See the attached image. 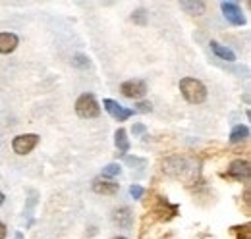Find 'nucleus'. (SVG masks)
I'll use <instances>...</instances> for the list:
<instances>
[{"label": "nucleus", "instance_id": "obj_14", "mask_svg": "<svg viewBox=\"0 0 251 239\" xmlns=\"http://www.w3.org/2000/svg\"><path fill=\"white\" fill-rule=\"evenodd\" d=\"M114 137H116L114 141H116L118 150H120V152H127V150H129V141H127V137H126V129H118Z\"/></svg>", "mask_w": 251, "mask_h": 239}, {"label": "nucleus", "instance_id": "obj_4", "mask_svg": "<svg viewBox=\"0 0 251 239\" xmlns=\"http://www.w3.org/2000/svg\"><path fill=\"white\" fill-rule=\"evenodd\" d=\"M220 8H222L224 18H226L232 25H244V24H246L244 12L240 10V6H238L236 2H222V4H220Z\"/></svg>", "mask_w": 251, "mask_h": 239}, {"label": "nucleus", "instance_id": "obj_22", "mask_svg": "<svg viewBox=\"0 0 251 239\" xmlns=\"http://www.w3.org/2000/svg\"><path fill=\"white\" fill-rule=\"evenodd\" d=\"M131 131H133V135H141V133H145V131H147V127H145L143 123H135V125L131 127Z\"/></svg>", "mask_w": 251, "mask_h": 239}, {"label": "nucleus", "instance_id": "obj_2", "mask_svg": "<svg viewBox=\"0 0 251 239\" xmlns=\"http://www.w3.org/2000/svg\"><path fill=\"white\" fill-rule=\"evenodd\" d=\"M75 112H77L79 118L91 120V118H97L100 114V106H99L97 98H95L91 93H85V95H81L75 100Z\"/></svg>", "mask_w": 251, "mask_h": 239}, {"label": "nucleus", "instance_id": "obj_23", "mask_svg": "<svg viewBox=\"0 0 251 239\" xmlns=\"http://www.w3.org/2000/svg\"><path fill=\"white\" fill-rule=\"evenodd\" d=\"M6 238V226L0 222V239H4Z\"/></svg>", "mask_w": 251, "mask_h": 239}, {"label": "nucleus", "instance_id": "obj_19", "mask_svg": "<svg viewBox=\"0 0 251 239\" xmlns=\"http://www.w3.org/2000/svg\"><path fill=\"white\" fill-rule=\"evenodd\" d=\"M124 160L129 166H145L147 164L145 158H137V156H124Z\"/></svg>", "mask_w": 251, "mask_h": 239}, {"label": "nucleus", "instance_id": "obj_3", "mask_svg": "<svg viewBox=\"0 0 251 239\" xmlns=\"http://www.w3.org/2000/svg\"><path fill=\"white\" fill-rule=\"evenodd\" d=\"M39 143V135L35 133H25V135H18L14 141H12V149L16 154L24 156V154H29Z\"/></svg>", "mask_w": 251, "mask_h": 239}, {"label": "nucleus", "instance_id": "obj_26", "mask_svg": "<svg viewBox=\"0 0 251 239\" xmlns=\"http://www.w3.org/2000/svg\"><path fill=\"white\" fill-rule=\"evenodd\" d=\"M114 239H126V238H114Z\"/></svg>", "mask_w": 251, "mask_h": 239}, {"label": "nucleus", "instance_id": "obj_20", "mask_svg": "<svg viewBox=\"0 0 251 239\" xmlns=\"http://www.w3.org/2000/svg\"><path fill=\"white\" fill-rule=\"evenodd\" d=\"M234 232L238 234V239H250V226L248 224L242 226V228H236Z\"/></svg>", "mask_w": 251, "mask_h": 239}, {"label": "nucleus", "instance_id": "obj_5", "mask_svg": "<svg viewBox=\"0 0 251 239\" xmlns=\"http://www.w3.org/2000/svg\"><path fill=\"white\" fill-rule=\"evenodd\" d=\"M120 91L127 98H141L147 93V85L141 79H129V81H126V83L120 85Z\"/></svg>", "mask_w": 251, "mask_h": 239}, {"label": "nucleus", "instance_id": "obj_6", "mask_svg": "<svg viewBox=\"0 0 251 239\" xmlns=\"http://www.w3.org/2000/svg\"><path fill=\"white\" fill-rule=\"evenodd\" d=\"M102 104H104L106 112H108L114 120H118V121H126L129 116H133V110H131V108H124L122 104H118V102L112 100V98H106Z\"/></svg>", "mask_w": 251, "mask_h": 239}, {"label": "nucleus", "instance_id": "obj_7", "mask_svg": "<svg viewBox=\"0 0 251 239\" xmlns=\"http://www.w3.org/2000/svg\"><path fill=\"white\" fill-rule=\"evenodd\" d=\"M112 222L118 226V228H131V224H133V212L131 209H127V207H122V209H116L112 212Z\"/></svg>", "mask_w": 251, "mask_h": 239}, {"label": "nucleus", "instance_id": "obj_8", "mask_svg": "<svg viewBox=\"0 0 251 239\" xmlns=\"http://www.w3.org/2000/svg\"><path fill=\"white\" fill-rule=\"evenodd\" d=\"M228 176L234 179H248L250 178V162L246 160H234L228 168Z\"/></svg>", "mask_w": 251, "mask_h": 239}, {"label": "nucleus", "instance_id": "obj_21", "mask_svg": "<svg viewBox=\"0 0 251 239\" xmlns=\"http://www.w3.org/2000/svg\"><path fill=\"white\" fill-rule=\"evenodd\" d=\"M129 195H131L133 199H141V197H143V187H141V185H131V187H129Z\"/></svg>", "mask_w": 251, "mask_h": 239}, {"label": "nucleus", "instance_id": "obj_11", "mask_svg": "<svg viewBox=\"0 0 251 239\" xmlns=\"http://www.w3.org/2000/svg\"><path fill=\"white\" fill-rule=\"evenodd\" d=\"M211 48H213V52H215L220 60H226V62H236V54H234L230 48H226V47L219 45L217 41H211Z\"/></svg>", "mask_w": 251, "mask_h": 239}, {"label": "nucleus", "instance_id": "obj_18", "mask_svg": "<svg viewBox=\"0 0 251 239\" xmlns=\"http://www.w3.org/2000/svg\"><path fill=\"white\" fill-rule=\"evenodd\" d=\"M151 110H153V104L147 102V100H143V102H137V104H135V110H133V112H143V114H147V112H151Z\"/></svg>", "mask_w": 251, "mask_h": 239}, {"label": "nucleus", "instance_id": "obj_15", "mask_svg": "<svg viewBox=\"0 0 251 239\" xmlns=\"http://www.w3.org/2000/svg\"><path fill=\"white\" fill-rule=\"evenodd\" d=\"M122 174V168H120V164H108V166H104L102 168V178H114V176H120Z\"/></svg>", "mask_w": 251, "mask_h": 239}, {"label": "nucleus", "instance_id": "obj_16", "mask_svg": "<svg viewBox=\"0 0 251 239\" xmlns=\"http://www.w3.org/2000/svg\"><path fill=\"white\" fill-rule=\"evenodd\" d=\"M72 64H74L75 68H81V70H85V68L91 66V62H89V58H87L85 54H75L74 60H72Z\"/></svg>", "mask_w": 251, "mask_h": 239}, {"label": "nucleus", "instance_id": "obj_25", "mask_svg": "<svg viewBox=\"0 0 251 239\" xmlns=\"http://www.w3.org/2000/svg\"><path fill=\"white\" fill-rule=\"evenodd\" d=\"M2 203H4V195L0 193V205H2Z\"/></svg>", "mask_w": 251, "mask_h": 239}, {"label": "nucleus", "instance_id": "obj_12", "mask_svg": "<svg viewBox=\"0 0 251 239\" xmlns=\"http://www.w3.org/2000/svg\"><path fill=\"white\" fill-rule=\"evenodd\" d=\"M250 137V127L248 125H236L230 133V143H242Z\"/></svg>", "mask_w": 251, "mask_h": 239}, {"label": "nucleus", "instance_id": "obj_24", "mask_svg": "<svg viewBox=\"0 0 251 239\" xmlns=\"http://www.w3.org/2000/svg\"><path fill=\"white\" fill-rule=\"evenodd\" d=\"M16 239H24V236H22V234L18 232V234H16Z\"/></svg>", "mask_w": 251, "mask_h": 239}, {"label": "nucleus", "instance_id": "obj_9", "mask_svg": "<svg viewBox=\"0 0 251 239\" xmlns=\"http://www.w3.org/2000/svg\"><path fill=\"white\" fill-rule=\"evenodd\" d=\"M120 189L118 183L108 181V179H95L93 181V191L99 195H114Z\"/></svg>", "mask_w": 251, "mask_h": 239}, {"label": "nucleus", "instance_id": "obj_17", "mask_svg": "<svg viewBox=\"0 0 251 239\" xmlns=\"http://www.w3.org/2000/svg\"><path fill=\"white\" fill-rule=\"evenodd\" d=\"M131 20H133L135 24H139V25H145V24H147V14H145V10H137V12L131 16Z\"/></svg>", "mask_w": 251, "mask_h": 239}, {"label": "nucleus", "instance_id": "obj_1", "mask_svg": "<svg viewBox=\"0 0 251 239\" xmlns=\"http://www.w3.org/2000/svg\"><path fill=\"white\" fill-rule=\"evenodd\" d=\"M180 91H182L184 98L188 102H191V104H201L207 98V87L199 79H195V77L180 79Z\"/></svg>", "mask_w": 251, "mask_h": 239}, {"label": "nucleus", "instance_id": "obj_10", "mask_svg": "<svg viewBox=\"0 0 251 239\" xmlns=\"http://www.w3.org/2000/svg\"><path fill=\"white\" fill-rule=\"evenodd\" d=\"M18 37L14 33H0V54H10L18 47Z\"/></svg>", "mask_w": 251, "mask_h": 239}, {"label": "nucleus", "instance_id": "obj_13", "mask_svg": "<svg viewBox=\"0 0 251 239\" xmlns=\"http://www.w3.org/2000/svg\"><path fill=\"white\" fill-rule=\"evenodd\" d=\"M188 14H193V16H199L205 12V2H182L180 4Z\"/></svg>", "mask_w": 251, "mask_h": 239}]
</instances>
